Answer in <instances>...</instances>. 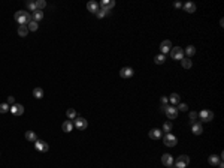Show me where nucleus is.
<instances>
[{
  "label": "nucleus",
  "mask_w": 224,
  "mask_h": 168,
  "mask_svg": "<svg viewBox=\"0 0 224 168\" xmlns=\"http://www.w3.org/2000/svg\"><path fill=\"white\" fill-rule=\"evenodd\" d=\"M163 141H164V146H167V147H175L178 144V138L173 134H170V132L164 135V140Z\"/></svg>",
  "instance_id": "nucleus-2"
},
{
  "label": "nucleus",
  "mask_w": 224,
  "mask_h": 168,
  "mask_svg": "<svg viewBox=\"0 0 224 168\" xmlns=\"http://www.w3.org/2000/svg\"><path fill=\"white\" fill-rule=\"evenodd\" d=\"M135 71L131 68H121L120 69V77L121 78H130V77H133Z\"/></svg>",
  "instance_id": "nucleus-13"
},
{
  "label": "nucleus",
  "mask_w": 224,
  "mask_h": 168,
  "mask_svg": "<svg viewBox=\"0 0 224 168\" xmlns=\"http://www.w3.org/2000/svg\"><path fill=\"white\" fill-rule=\"evenodd\" d=\"M164 113L169 119H176V116H178V108L175 107H166L164 108Z\"/></svg>",
  "instance_id": "nucleus-12"
},
{
  "label": "nucleus",
  "mask_w": 224,
  "mask_h": 168,
  "mask_svg": "<svg viewBox=\"0 0 224 168\" xmlns=\"http://www.w3.org/2000/svg\"><path fill=\"white\" fill-rule=\"evenodd\" d=\"M34 149L39 150V152H42V153H45V152L49 150V146L45 143V141H42V140H36L34 141Z\"/></svg>",
  "instance_id": "nucleus-8"
},
{
  "label": "nucleus",
  "mask_w": 224,
  "mask_h": 168,
  "mask_svg": "<svg viewBox=\"0 0 224 168\" xmlns=\"http://www.w3.org/2000/svg\"><path fill=\"white\" fill-rule=\"evenodd\" d=\"M32 20H33V21H36V23L42 21V20H44V12H42V11H37V9H36V11L33 12V14H32Z\"/></svg>",
  "instance_id": "nucleus-17"
},
{
  "label": "nucleus",
  "mask_w": 224,
  "mask_h": 168,
  "mask_svg": "<svg viewBox=\"0 0 224 168\" xmlns=\"http://www.w3.org/2000/svg\"><path fill=\"white\" fill-rule=\"evenodd\" d=\"M87 9H88L90 12H93V14H96V12L100 9V6H99L97 2H94V0H93V2H88V3H87Z\"/></svg>",
  "instance_id": "nucleus-16"
},
{
  "label": "nucleus",
  "mask_w": 224,
  "mask_h": 168,
  "mask_svg": "<svg viewBox=\"0 0 224 168\" xmlns=\"http://www.w3.org/2000/svg\"><path fill=\"white\" fill-rule=\"evenodd\" d=\"M66 116H67V119L73 120V119H76V111L73 108H69L67 111H66Z\"/></svg>",
  "instance_id": "nucleus-29"
},
{
  "label": "nucleus",
  "mask_w": 224,
  "mask_h": 168,
  "mask_svg": "<svg viewBox=\"0 0 224 168\" xmlns=\"http://www.w3.org/2000/svg\"><path fill=\"white\" fill-rule=\"evenodd\" d=\"M150 138H152V140H159L160 137H162V131H160V129H151V131H150Z\"/></svg>",
  "instance_id": "nucleus-19"
},
{
  "label": "nucleus",
  "mask_w": 224,
  "mask_h": 168,
  "mask_svg": "<svg viewBox=\"0 0 224 168\" xmlns=\"http://www.w3.org/2000/svg\"><path fill=\"white\" fill-rule=\"evenodd\" d=\"M170 57H172L173 60H182L184 59V50L179 48V47H172V50H170Z\"/></svg>",
  "instance_id": "nucleus-4"
},
{
  "label": "nucleus",
  "mask_w": 224,
  "mask_h": 168,
  "mask_svg": "<svg viewBox=\"0 0 224 168\" xmlns=\"http://www.w3.org/2000/svg\"><path fill=\"white\" fill-rule=\"evenodd\" d=\"M6 104H8L9 107H11V105H14V104H15V98H14V96H9V98H8V102H6Z\"/></svg>",
  "instance_id": "nucleus-36"
},
{
  "label": "nucleus",
  "mask_w": 224,
  "mask_h": 168,
  "mask_svg": "<svg viewBox=\"0 0 224 168\" xmlns=\"http://www.w3.org/2000/svg\"><path fill=\"white\" fill-rule=\"evenodd\" d=\"M8 111H9V105L6 104V102L0 104V113H8Z\"/></svg>",
  "instance_id": "nucleus-34"
},
{
  "label": "nucleus",
  "mask_w": 224,
  "mask_h": 168,
  "mask_svg": "<svg viewBox=\"0 0 224 168\" xmlns=\"http://www.w3.org/2000/svg\"><path fill=\"white\" fill-rule=\"evenodd\" d=\"M199 117L203 120V122H211L214 119V113L211 111V110H202L200 113H199Z\"/></svg>",
  "instance_id": "nucleus-7"
},
{
  "label": "nucleus",
  "mask_w": 224,
  "mask_h": 168,
  "mask_svg": "<svg viewBox=\"0 0 224 168\" xmlns=\"http://www.w3.org/2000/svg\"><path fill=\"white\" fill-rule=\"evenodd\" d=\"M170 50H172V42H170L169 39L163 41L160 44V51H162V54H166V53H170Z\"/></svg>",
  "instance_id": "nucleus-11"
},
{
  "label": "nucleus",
  "mask_w": 224,
  "mask_h": 168,
  "mask_svg": "<svg viewBox=\"0 0 224 168\" xmlns=\"http://www.w3.org/2000/svg\"><path fill=\"white\" fill-rule=\"evenodd\" d=\"M181 65H182L184 69H190V68L193 66V62H191V59H188V57H184V59L181 60Z\"/></svg>",
  "instance_id": "nucleus-20"
},
{
  "label": "nucleus",
  "mask_w": 224,
  "mask_h": 168,
  "mask_svg": "<svg viewBox=\"0 0 224 168\" xmlns=\"http://www.w3.org/2000/svg\"><path fill=\"white\" fill-rule=\"evenodd\" d=\"M33 96H34L36 99H42V98H44V90H42L41 87H34V89H33Z\"/></svg>",
  "instance_id": "nucleus-21"
},
{
  "label": "nucleus",
  "mask_w": 224,
  "mask_h": 168,
  "mask_svg": "<svg viewBox=\"0 0 224 168\" xmlns=\"http://www.w3.org/2000/svg\"><path fill=\"white\" fill-rule=\"evenodd\" d=\"M173 6H175V8H181L182 5H181V2H175V5H173Z\"/></svg>",
  "instance_id": "nucleus-39"
},
{
  "label": "nucleus",
  "mask_w": 224,
  "mask_h": 168,
  "mask_svg": "<svg viewBox=\"0 0 224 168\" xmlns=\"http://www.w3.org/2000/svg\"><path fill=\"white\" fill-rule=\"evenodd\" d=\"M27 33H29L27 26H20V27H18V35L21 38H25V36H27Z\"/></svg>",
  "instance_id": "nucleus-26"
},
{
  "label": "nucleus",
  "mask_w": 224,
  "mask_h": 168,
  "mask_svg": "<svg viewBox=\"0 0 224 168\" xmlns=\"http://www.w3.org/2000/svg\"><path fill=\"white\" fill-rule=\"evenodd\" d=\"M9 111L14 116H21V114H24V107L21 104H14L9 107Z\"/></svg>",
  "instance_id": "nucleus-9"
},
{
  "label": "nucleus",
  "mask_w": 224,
  "mask_h": 168,
  "mask_svg": "<svg viewBox=\"0 0 224 168\" xmlns=\"http://www.w3.org/2000/svg\"><path fill=\"white\" fill-rule=\"evenodd\" d=\"M14 20L17 23H20V26H27L32 21V14L30 12H25V11H17L14 15Z\"/></svg>",
  "instance_id": "nucleus-1"
},
{
  "label": "nucleus",
  "mask_w": 224,
  "mask_h": 168,
  "mask_svg": "<svg viewBox=\"0 0 224 168\" xmlns=\"http://www.w3.org/2000/svg\"><path fill=\"white\" fill-rule=\"evenodd\" d=\"M45 6H46V2H45V0H36V9H37V11H42Z\"/></svg>",
  "instance_id": "nucleus-32"
},
{
  "label": "nucleus",
  "mask_w": 224,
  "mask_h": 168,
  "mask_svg": "<svg viewBox=\"0 0 224 168\" xmlns=\"http://www.w3.org/2000/svg\"><path fill=\"white\" fill-rule=\"evenodd\" d=\"M184 9H185V12H190V14H193V12H196V5L193 2H187L185 5H184Z\"/></svg>",
  "instance_id": "nucleus-22"
},
{
  "label": "nucleus",
  "mask_w": 224,
  "mask_h": 168,
  "mask_svg": "<svg viewBox=\"0 0 224 168\" xmlns=\"http://www.w3.org/2000/svg\"><path fill=\"white\" fill-rule=\"evenodd\" d=\"M163 131H164L166 134H169L170 131H172V123H170V122H166V123L163 125Z\"/></svg>",
  "instance_id": "nucleus-33"
},
{
  "label": "nucleus",
  "mask_w": 224,
  "mask_h": 168,
  "mask_svg": "<svg viewBox=\"0 0 224 168\" xmlns=\"http://www.w3.org/2000/svg\"><path fill=\"white\" fill-rule=\"evenodd\" d=\"M190 125H191V132L194 135H200L203 132V126H202V123L199 120H191Z\"/></svg>",
  "instance_id": "nucleus-5"
},
{
  "label": "nucleus",
  "mask_w": 224,
  "mask_h": 168,
  "mask_svg": "<svg viewBox=\"0 0 224 168\" xmlns=\"http://www.w3.org/2000/svg\"><path fill=\"white\" fill-rule=\"evenodd\" d=\"M208 162H209V165L215 167V165H218V164L221 162V156H217V155H211L209 159H208Z\"/></svg>",
  "instance_id": "nucleus-18"
},
{
  "label": "nucleus",
  "mask_w": 224,
  "mask_h": 168,
  "mask_svg": "<svg viewBox=\"0 0 224 168\" xmlns=\"http://www.w3.org/2000/svg\"><path fill=\"white\" fill-rule=\"evenodd\" d=\"M25 6H27V9H29V11L34 12V11H36V0H34V2H33V0H29V2L25 3Z\"/></svg>",
  "instance_id": "nucleus-31"
},
{
  "label": "nucleus",
  "mask_w": 224,
  "mask_h": 168,
  "mask_svg": "<svg viewBox=\"0 0 224 168\" xmlns=\"http://www.w3.org/2000/svg\"><path fill=\"white\" fill-rule=\"evenodd\" d=\"M162 104H163V107H166V104H167V96H162Z\"/></svg>",
  "instance_id": "nucleus-38"
},
{
  "label": "nucleus",
  "mask_w": 224,
  "mask_h": 168,
  "mask_svg": "<svg viewBox=\"0 0 224 168\" xmlns=\"http://www.w3.org/2000/svg\"><path fill=\"white\" fill-rule=\"evenodd\" d=\"M162 164L167 168H170L173 165V158H172V155H169V153H164L163 156H162Z\"/></svg>",
  "instance_id": "nucleus-10"
},
{
  "label": "nucleus",
  "mask_w": 224,
  "mask_h": 168,
  "mask_svg": "<svg viewBox=\"0 0 224 168\" xmlns=\"http://www.w3.org/2000/svg\"><path fill=\"white\" fill-rule=\"evenodd\" d=\"M37 27H39V24H37L36 21H33V20H32V21L27 24V29H29V30H32V32H36V30H37Z\"/></svg>",
  "instance_id": "nucleus-30"
},
{
  "label": "nucleus",
  "mask_w": 224,
  "mask_h": 168,
  "mask_svg": "<svg viewBox=\"0 0 224 168\" xmlns=\"http://www.w3.org/2000/svg\"><path fill=\"white\" fill-rule=\"evenodd\" d=\"M179 99H181V96H179L178 93H172V95L169 96V101L172 102L173 105H178V104H179Z\"/></svg>",
  "instance_id": "nucleus-25"
},
{
  "label": "nucleus",
  "mask_w": 224,
  "mask_h": 168,
  "mask_svg": "<svg viewBox=\"0 0 224 168\" xmlns=\"http://www.w3.org/2000/svg\"><path fill=\"white\" fill-rule=\"evenodd\" d=\"M73 123H72V120H66L63 125H61V129H63V132H72L73 131Z\"/></svg>",
  "instance_id": "nucleus-15"
},
{
  "label": "nucleus",
  "mask_w": 224,
  "mask_h": 168,
  "mask_svg": "<svg viewBox=\"0 0 224 168\" xmlns=\"http://www.w3.org/2000/svg\"><path fill=\"white\" fill-rule=\"evenodd\" d=\"M25 140H27V141H32V143H34V141L37 140L36 132H33V131H27V132H25Z\"/></svg>",
  "instance_id": "nucleus-23"
},
{
  "label": "nucleus",
  "mask_w": 224,
  "mask_h": 168,
  "mask_svg": "<svg viewBox=\"0 0 224 168\" xmlns=\"http://www.w3.org/2000/svg\"><path fill=\"white\" fill-rule=\"evenodd\" d=\"M188 164H190V156H187V155H181V156H178V159L175 162V167L176 168H185Z\"/></svg>",
  "instance_id": "nucleus-3"
},
{
  "label": "nucleus",
  "mask_w": 224,
  "mask_h": 168,
  "mask_svg": "<svg viewBox=\"0 0 224 168\" xmlns=\"http://www.w3.org/2000/svg\"><path fill=\"white\" fill-rule=\"evenodd\" d=\"M109 14H111V11H106V9H102V8H100V9L96 12V17H97V18H103L105 15H109Z\"/></svg>",
  "instance_id": "nucleus-27"
},
{
  "label": "nucleus",
  "mask_w": 224,
  "mask_h": 168,
  "mask_svg": "<svg viewBox=\"0 0 224 168\" xmlns=\"http://www.w3.org/2000/svg\"><path fill=\"white\" fill-rule=\"evenodd\" d=\"M99 6H102V9H106V11H111L114 6H115V2L114 0H103V2L99 5Z\"/></svg>",
  "instance_id": "nucleus-14"
},
{
  "label": "nucleus",
  "mask_w": 224,
  "mask_h": 168,
  "mask_svg": "<svg viewBox=\"0 0 224 168\" xmlns=\"http://www.w3.org/2000/svg\"><path fill=\"white\" fill-rule=\"evenodd\" d=\"M164 60H166V56H164V54H157V56L154 57V62H155L157 65H163Z\"/></svg>",
  "instance_id": "nucleus-28"
},
{
  "label": "nucleus",
  "mask_w": 224,
  "mask_h": 168,
  "mask_svg": "<svg viewBox=\"0 0 224 168\" xmlns=\"http://www.w3.org/2000/svg\"><path fill=\"white\" fill-rule=\"evenodd\" d=\"M75 122H73V126L76 128V129H79V131H84V129L88 126V122L84 119V117H76V119H73Z\"/></svg>",
  "instance_id": "nucleus-6"
},
{
  "label": "nucleus",
  "mask_w": 224,
  "mask_h": 168,
  "mask_svg": "<svg viewBox=\"0 0 224 168\" xmlns=\"http://www.w3.org/2000/svg\"><path fill=\"white\" fill-rule=\"evenodd\" d=\"M197 117H199V113H197V111H191L190 113V120H197Z\"/></svg>",
  "instance_id": "nucleus-35"
},
{
  "label": "nucleus",
  "mask_w": 224,
  "mask_h": 168,
  "mask_svg": "<svg viewBox=\"0 0 224 168\" xmlns=\"http://www.w3.org/2000/svg\"><path fill=\"white\" fill-rule=\"evenodd\" d=\"M178 105H179V110L181 111H188V105L187 104H181V102H179Z\"/></svg>",
  "instance_id": "nucleus-37"
},
{
  "label": "nucleus",
  "mask_w": 224,
  "mask_h": 168,
  "mask_svg": "<svg viewBox=\"0 0 224 168\" xmlns=\"http://www.w3.org/2000/svg\"><path fill=\"white\" fill-rule=\"evenodd\" d=\"M184 54H187V56H188V59H190L191 56H194V54H196V48H194L193 45H188L185 50H184Z\"/></svg>",
  "instance_id": "nucleus-24"
}]
</instances>
